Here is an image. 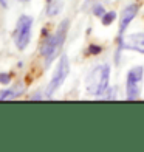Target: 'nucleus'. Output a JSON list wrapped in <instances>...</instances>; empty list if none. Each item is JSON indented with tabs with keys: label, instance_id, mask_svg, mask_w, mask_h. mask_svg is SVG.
<instances>
[{
	"label": "nucleus",
	"instance_id": "1",
	"mask_svg": "<svg viewBox=\"0 0 144 152\" xmlns=\"http://www.w3.org/2000/svg\"><path fill=\"white\" fill-rule=\"evenodd\" d=\"M67 28H68V20H64V22L60 23L59 30L54 34H51L50 37H47L45 42L42 44L40 53H42V56L45 58L47 64H51L53 59L59 54L60 48H62V45H64L65 36H67Z\"/></svg>",
	"mask_w": 144,
	"mask_h": 152
},
{
	"label": "nucleus",
	"instance_id": "2",
	"mask_svg": "<svg viewBox=\"0 0 144 152\" xmlns=\"http://www.w3.org/2000/svg\"><path fill=\"white\" fill-rule=\"evenodd\" d=\"M108 78H110V67L107 64L96 67L87 78V92L95 96H101L108 90Z\"/></svg>",
	"mask_w": 144,
	"mask_h": 152
},
{
	"label": "nucleus",
	"instance_id": "3",
	"mask_svg": "<svg viewBox=\"0 0 144 152\" xmlns=\"http://www.w3.org/2000/svg\"><path fill=\"white\" fill-rule=\"evenodd\" d=\"M31 28H33V19L30 16H22L17 20L16 31H14V44L19 50H25L31 39Z\"/></svg>",
	"mask_w": 144,
	"mask_h": 152
},
{
	"label": "nucleus",
	"instance_id": "4",
	"mask_svg": "<svg viewBox=\"0 0 144 152\" xmlns=\"http://www.w3.org/2000/svg\"><path fill=\"white\" fill-rule=\"evenodd\" d=\"M68 72H70L68 58H67V54H62L60 59H59V64L56 67V70H54V73H53V78L50 81V84H48V87H47V96L48 98H50V96L64 84L65 78L68 76Z\"/></svg>",
	"mask_w": 144,
	"mask_h": 152
},
{
	"label": "nucleus",
	"instance_id": "5",
	"mask_svg": "<svg viewBox=\"0 0 144 152\" xmlns=\"http://www.w3.org/2000/svg\"><path fill=\"white\" fill-rule=\"evenodd\" d=\"M143 67H133L127 73V81H126V93L129 101L138 99L140 92H141V81H143Z\"/></svg>",
	"mask_w": 144,
	"mask_h": 152
},
{
	"label": "nucleus",
	"instance_id": "6",
	"mask_svg": "<svg viewBox=\"0 0 144 152\" xmlns=\"http://www.w3.org/2000/svg\"><path fill=\"white\" fill-rule=\"evenodd\" d=\"M121 48L144 53V33L129 34V36H126L124 39H121Z\"/></svg>",
	"mask_w": 144,
	"mask_h": 152
},
{
	"label": "nucleus",
	"instance_id": "7",
	"mask_svg": "<svg viewBox=\"0 0 144 152\" xmlns=\"http://www.w3.org/2000/svg\"><path fill=\"white\" fill-rule=\"evenodd\" d=\"M136 12H138V5H129L127 8H124V11L121 14V20H119V34H124L126 28L133 20Z\"/></svg>",
	"mask_w": 144,
	"mask_h": 152
},
{
	"label": "nucleus",
	"instance_id": "8",
	"mask_svg": "<svg viewBox=\"0 0 144 152\" xmlns=\"http://www.w3.org/2000/svg\"><path fill=\"white\" fill-rule=\"evenodd\" d=\"M20 93V90L16 92V88H5V90H0V101H6V99H12Z\"/></svg>",
	"mask_w": 144,
	"mask_h": 152
},
{
	"label": "nucleus",
	"instance_id": "9",
	"mask_svg": "<svg viewBox=\"0 0 144 152\" xmlns=\"http://www.w3.org/2000/svg\"><path fill=\"white\" fill-rule=\"evenodd\" d=\"M60 10H62V2H51L47 12H48V16H56Z\"/></svg>",
	"mask_w": 144,
	"mask_h": 152
},
{
	"label": "nucleus",
	"instance_id": "10",
	"mask_svg": "<svg viewBox=\"0 0 144 152\" xmlns=\"http://www.w3.org/2000/svg\"><path fill=\"white\" fill-rule=\"evenodd\" d=\"M115 16H116V12H115V11L105 12V14L102 16V23H104V25H110L113 20H115Z\"/></svg>",
	"mask_w": 144,
	"mask_h": 152
},
{
	"label": "nucleus",
	"instance_id": "11",
	"mask_svg": "<svg viewBox=\"0 0 144 152\" xmlns=\"http://www.w3.org/2000/svg\"><path fill=\"white\" fill-rule=\"evenodd\" d=\"M11 75L9 73H0V84H9Z\"/></svg>",
	"mask_w": 144,
	"mask_h": 152
},
{
	"label": "nucleus",
	"instance_id": "12",
	"mask_svg": "<svg viewBox=\"0 0 144 152\" xmlns=\"http://www.w3.org/2000/svg\"><path fill=\"white\" fill-rule=\"evenodd\" d=\"M93 12H95V16H98V17H102L105 14V10L102 8L101 5H98V6H95V10H93Z\"/></svg>",
	"mask_w": 144,
	"mask_h": 152
},
{
	"label": "nucleus",
	"instance_id": "13",
	"mask_svg": "<svg viewBox=\"0 0 144 152\" xmlns=\"http://www.w3.org/2000/svg\"><path fill=\"white\" fill-rule=\"evenodd\" d=\"M88 53H90V54H99V53H101V47H98V45H90V47H88Z\"/></svg>",
	"mask_w": 144,
	"mask_h": 152
},
{
	"label": "nucleus",
	"instance_id": "14",
	"mask_svg": "<svg viewBox=\"0 0 144 152\" xmlns=\"http://www.w3.org/2000/svg\"><path fill=\"white\" fill-rule=\"evenodd\" d=\"M0 3H2L3 8H6V6H8V0H0Z\"/></svg>",
	"mask_w": 144,
	"mask_h": 152
},
{
	"label": "nucleus",
	"instance_id": "15",
	"mask_svg": "<svg viewBox=\"0 0 144 152\" xmlns=\"http://www.w3.org/2000/svg\"><path fill=\"white\" fill-rule=\"evenodd\" d=\"M19 2H28V0H19Z\"/></svg>",
	"mask_w": 144,
	"mask_h": 152
}]
</instances>
